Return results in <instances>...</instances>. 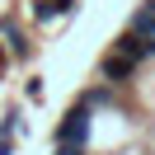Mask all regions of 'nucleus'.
I'll use <instances>...</instances> for the list:
<instances>
[{"mask_svg": "<svg viewBox=\"0 0 155 155\" xmlns=\"http://www.w3.org/2000/svg\"><path fill=\"white\" fill-rule=\"evenodd\" d=\"M99 94H85L75 108H71L66 117H61V127H57V141H66V146H85V132H89V104H94Z\"/></svg>", "mask_w": 155, "mask_h": 155, "instance_id": "nucleus-1", "label": "nucleus"}, {"mask_svg": "<svg viewBox=\"0 0 155 155\" xmlns=\"http://www.w3.org/2000/svg\"><path fill=\"white\" fill-rule=\"evenodd\" d=\"M71 10V0H42L38 5V19H57V14H66Z\"/></svg>", "mask_w": 155, "mask_h": 155, "instance_id": "nucleus-4", "label": "nucleus"}, {"mask_svg": "<svg viewBox=\"0 0 155 155\" xmlns=\"http://www.w3.org/2000/svg\"><path fill=\"white\" fill-rule=\"evenodd\" d=\"M117 52H127V57L141 66V61H150V57H155V38H150V33H141V28H127V33H122V42H117Z\"/></svg>", "mask_w": 155, "mask_h": 155, "instance_id": "nucleus-2", "label": "nucleus"}, {"mask_svg": "<svg viewBox=\"0 0 155 155\" xmlns=\"http://www.w3.org/2000/svg\"><path fill=\"white\" fill-rule=\"evenodd\" d=\"M57 155H85L80 146H66V141H57Z\"/></svg>", "mask_w": 155, "mask_h": 155, "instance_id": "nucleus-5", "label": "nucleus"}, {"mask_svg": "<svg viewBox=\"0 0 155 155\" xmlns=\"http://www.w3.org/2000/svg\"><path fill=\"white\" fill-rule=\"evenodd\" d=\"M104 75L108 80H127V75H136V61L127 57V52H108L104 57Z\"/></svg>", "mask_w": 155, "mask_h": 155, "instance_id": "nucleus-3", "label": "nucleus"}]
</instances>
